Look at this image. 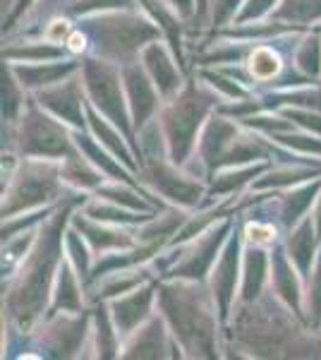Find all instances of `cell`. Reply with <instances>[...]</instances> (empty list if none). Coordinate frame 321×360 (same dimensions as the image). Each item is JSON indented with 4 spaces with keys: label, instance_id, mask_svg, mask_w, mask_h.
I'll return each mask as SVG.
<instances>
[{
    "label": "cell",
    "instance_id": "obj_1",
    "mask_svg": "<svg viewBox=\"0 0 321 360\" xmlns=\"http://www.w3.org/2000/svg\"><path fill=\"white\" fill-rule=\"evenodd\" d=\"M247 238L252 243H259V245H268V243H273V238H276V231H273L271 226L249 224L247 226Z\"/></svg>",
    "mask_w": 321,
    "mask_h": 360
},
{
    "label": "cell",
    "instance_id": "obj_2",
    "mask_svg": "<svg viewBox=\"0 0 321 360\" xmlns=\"http://www.w3.org/2000/svg\"><path fill=\"white\" fill-rule=\"evenodd\" d=\"M67 32V22L65 20H58V22H53V25H51V29H48V34H46V37L51 39V41H58V39L63 37V34Z\"/></svg>",
    "mask_w": 321,
    "mask_h": 360
},
{
    "label": "cell",
    "instance_id": "obj_3",
    "mask_svg": "<svg viewBox=\"0 0 321 360\" xmlns=\"http://www.w3.org/2000/svg\"><path fill=\"white\" fill-rule=\"evenodd\" d=\"M67 46L72 53H81V51L86 49V39L81 37V34H72V37L67 39Z\"/></svg>",
    "mask_w": 321,
    "mask_h": 360
}]
</instances>
